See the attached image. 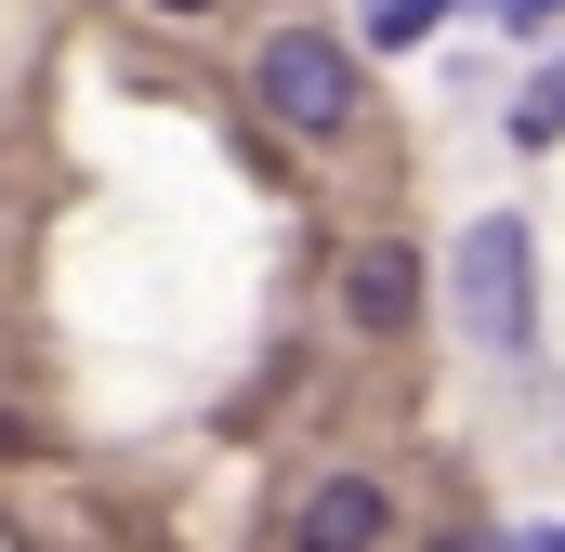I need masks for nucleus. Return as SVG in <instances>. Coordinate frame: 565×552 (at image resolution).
<instances>
[{"label":"nucleus","mask_w":565,"mask_h":552,"mask_svg":"<svg viewBox=\"0 0 565 552\" xmlns=\"http://www.w3.org/2000/svg\"><path fill=\"white\" fill-rule=\"evenodd\" d=\"M145 13H211V0H145Z\"/></svg>","instance_id":"9d476101"},{"label":"nucleus","mask_w":565,"mask_h":552,"mask_svg":"<svg viewBox=\"0 0 565 552\" xmlns=\"http://www.w3.org/2000/svg\"><path fill=\"white\" fill-rule=\"evenodd\" d=\"M447 13H500V26H553L565 0H447Z\"/></svg>","instance_id":"0eeeda50"},{"label":"nucleus","mask_w":565,"mask_h":552,"mask_svg":"<svg viewBox=\"0 0 565 552\" xmlns=\"http://www.w3.org/2000/svg\"><path fill=\"white\" fill-rule=\"evenodd\" d=\"M395 540V487L382 474H316L289 500V552H382Z\"/></svg>","instance_id":"7ed1b4c3"},{"label":"nucleus","mask_w":565,"mask_h":552,"mask_svg":"<svg viewBox=\"0 0 565 552\" xmlns=\"http://www.w3.org/2000/svg\"><path fill=\"white\" fill-rule=\"evenodd\" d=\"M264 106H277L302 145H342L355 132V53H342L329 26H277V40H264Z\"/></svg>","instance_id":"f03ea898"},{"label":"nucleus","mask_w":565,"mask_h":552,"mask_svg":"<svg viewBox=\"0 0 565 552\" xmlns=\"http://www.w3.org/2000/svg\"><path fill=\"white\" fill-rule=\"evenodd\" d=\"M408 316H422V251H408V237H369V251H342V329L395 342Z\"/></svg>","instance_id":"20e7f679"},{"label":"nucleus","mask_w":565,"mask_h":552,"mask_svg":"<svg viewBox=\"0 0 565 552\" xmlns=\"http://www.w3.org/2000/svg\"><path fill=\"white\" fill-rule=\"evenodd\" d=\"M434 552H513V540H460V527H447V540H434Z\"/></svg>","instance_id":"1a4fd4ad"},{"label":"nucleus","mask_w":565,"mask_h":552,"mask_svg":"<svg viewBox=\"0 0 565 552\" xmlns=\"http://www.w3.org/2000/svg\"><path fill=\"white\" fill-rule=\"evenodd\" d=\"M513 145L540 158V145H565V66H540L526 79V106H513Z\"/></svg>","instance_id":"39448f33"},{"label":"nucleus","mask_w":565,"mask_h":552,"mask_svg":"<svg viewBox=\"0 0 565 552\" xmlns=\"http://www.w3.org/2000/svg\"><path fill=\"white\" fill-rule=\"evenodd\" d=\"M434 13H447V0H369V53H408V40H434Z\"/></svg>","instance_id":"423d86ee"},{"label":"nucleus","mask_w":565,"mask_h":552,"mask_svg":"<svg viewBox=\"0 0 565 552\" xmlns=\"http://www.w3.org/2000/svg\"><path fill=\"white\" fill-rule=\"evenodd\" d=\"M513 552H565V527H526V540H513Z\"/></svg>","instance_id":"6e6552de"},{"label":"nucleus","mask_w":565,"mask_h":552,"mask_svg":"<svg viewBox=\"0 0 565 552\" xmlns=\"http://www.w3.org/2000/svg\"><path fill=\"white\" fill-rule=\"evenodd\" d=\"M447 302H460V329H473L487 355H526V342H540V237H526V211H473V224H460Z\"/></svg>","instance_id":"f257e3e1"}]
</instances>
